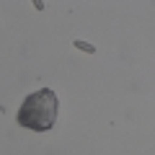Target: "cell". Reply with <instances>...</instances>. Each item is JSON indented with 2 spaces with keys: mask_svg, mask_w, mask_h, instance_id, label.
<instances>
[{
  "mask_svg": "<svg viewBox=\"0 0 155 155\" xmlns=\"http://www.w3.org/2000/svg\"><path fill=\"white\" fill-rule=\"evenodd\" d=\"M57 111H60L57 93L52 88H39L36 93L23 98L21 109L16 114V122L23 129H31V132H47V129L54 127Z\"/></svg>",
  "mask_w": 155,
  "mask_h": 155,
  "instance_id": "obj_1",
  "label": "cell"
},
{
  "mask_svg": "<svg viewBox=\"0 0 155 155\" xmlns=\"http://www.w3.org/2000/svg\"><path fill=\"white\" fill-rule=\"evenodd\" d=\"M75 47H80L83 52H93V47H91V44H85V41H75Z\"/></svg>",
  "mask_w": 155,
  "mask_h": 155,
  "instance_id": "obj_2",
  "label": "cell"
}]
</instances>
